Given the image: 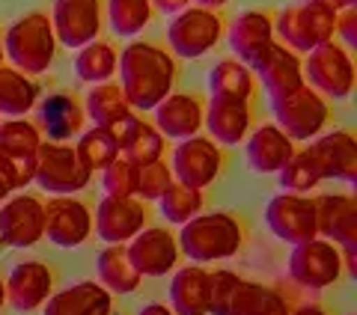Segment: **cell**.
Listing matches in <instances>:
<instances>
[{
    "mask_svg": "<svg viewBox=\"0 0 357 315\" xmlns=\"http://www.w3.org/2000/svg\"><path fill=\"white\" fill-rule=\"evenodd\" d=\"M119 89L131 110H155L173 93L176 60L152 42H131L119 54Z\"/></svg>",
    "mask_w": 357,
    "mask_h": 315,
    "instance_id": "obj_1",
    "label": "cell"
},
{
    "mask_svg": "<svg viewBox=\"0 0 357 315\" xmlns=\"http://www.w3.org/2000/svg\"><path fill=\"white\" fill-rule=\"evenodd\" d=\"M176 241H178V250L191 262L206 265V262L236 256L244 241V232H241V223L232 215L211 211V215H197L188 223H182V232H178Z\"/></svg>",
    "mask_w": 357,
    "mask_h": 315,
    "instance_id": "obj_2",
    "label": "cell"
},
{
    "mask_svg": "<svg viewBox=\"0 0 357 315\" xmlns=\"http://www.w3.org/2000/svg\"><path fill=\"white\" fill-rule=\"evenodd\" d=\"M3 54L13 63V69L30 77L48 72L57 57V36H54L48 13H27L13 21L3 36Z\"/></svg>",
    "mask_w": 357,
    "mask_h": 315,
    "instance_id": "obj_3",
    "label": "cell"
},
{
    "mask_svg": "<svg viewBox=\"0 0 357 315\" xmlns=\"http://www.w3.org/2000/svg\"><path fill=\"white\" fill-rule=\"evenodd\" d=\"M274 33L280 36V45L289 51L310 54L312 48L325 42H333L337 33V9L325 0H304V3H292L280 9L274 21Z\"/></svg>",
    "mask_w": 357,
    "mask_h": 315,
    "instance_id": "obj_4",
    "label": "cell"
},
{
    "mask_svg": "<svg viewBox=\"0 0 357 315\" xmlns=\"http://www.w3.org/2000/svg\"><path fill=\"white\" fill-rule=\"evenodd\" d=\"M274 110V125L280 128L289 140H312L321 128L328 125V101L325 95H319L312 86H298L292 93H283L271 98Z\"/></svg>",
    "mask_w": 357,
    "mask_h": 315,
    "instance_id": "obj_5",
    "label": "cell"
},
{
    "mask_svg": "<svg viewBox=\"0 0 357 315\" xmlns=\"http://www.w3.org/2000/svg\"><path fill=\"white\" fill-rule=\"evenodd\" d=\"M93 173L84 167V161L77 158L75 146L69 143H42L36 155V173L33 182L42 190H48L54 197H75L77 190H84L89 185Z\"/></svg>",
    "mask_w": 357,
    "mask_h": 315,
    "instance_id": "obj_6",
    "label": "cell"
},
{
    "mask_svg": "<svg viewBox=\"0 0 357 315\" xmlns=\"http://www.w3.org/2000/svg\"><path fill=\"white\" fill-rule=\"evenodd\" d=\"M220 36H223V18L215 9H203V6H185L167 24V45L182 60L203 57L220 42Z\"/></svg>",
    "mask_w": 357,
    "mask_h": 315,
    "instance_id": "obj_7",
    "label": "cell"
},
{
    "mask_svg": "<svg viewBox=\"0 0 357 315\" xmlns=\"http://www.w3.org/2000/svg\"><path fill=\"white\" fill-rule=\"evenodd\" d=\"M304 69V84L312 86L319 95L328 98H349L354 89V60L349 48L337 42H325L307 54L301 63Z\"/></svg>",
    "mask_w": 357,
    "mask_h": 315,
    "instance_id": "obj_8",
    "label": "cell"
},
{
    "mask_svg": "<svg viewBox=\"0 0 357 315\" xmlns=\"http://www.w3.org/2000/svg\"><path fill=\"white\" fill-rule=\"evenodd\" d=\"M316 229L319 238H328L340 247L342 265L349 274H357V202L349 194L316 197Z\"/></svg>",
    "mask_w": 357,
    "mask_h": 315,
    "instance_id": "obj_9",
    "label": "cell"
},
{
    "mask_svg": "<svg viewBox=\"0 0 357 315\" xmlns=\"http://www.w3.org/2000/svg\"><path fill=\"white\" fill-rule=\"evenodd\" d=\"M342 253L340 247L328 238H310L304 244H295L289 253V277L301 289L321 291L333 286L342 277Z\"/></svg>",
    "mask_w": 357,
    "mask_h": 315,
    "instance_id": "obj_10",
    "label": "cell"
},
{
    "mask_svg": "<svg viewBox=\"0 0 357 315\" xmlns=\"http://www.w3.org/2000/svg\"><path fill=\"white\" fill-rule=\"evenodd\" d=\"M265 223L274 238H280L292 247L304 244L310 238H319L316 202L304 194H286V190H280L277 197H271L265 206Z\"/></svg>",
    "mask_w": 357,
    "mask_h": 315,
    "instance_id": "obj_11",
    "label": "cell"
},
{
    "mask_svg": "<svg viewBox=\"0 0 357 315\" xmlns=\"http://www.w3.org/2000/svg\"><path fill=\"white\" fill-rule=\"evenodd\" d=\"M48 18L57 45L77 51L102 33V0H54Z\"/></svg>",
    "mask_w": 357,
    "mask_h": 315,
    "instance_id": "obj_12",
    "label": "cell"
},
{
    "mask_svg": "<svg viewBox=\"0 0 357 315\" xmlns=\"http://www.w3.org/2000/svg\"><path fill=\"white\" fill-rule=\"evenodd\" d=\"M45 238V202L33 194H15L0 202V244L33 247Z\"/></svg>",
    "mask_w": 357,
    "mask_h": 315,
    "instance_id": "obj_13",
    "label": "cell"
},
{
    "mask_svg": "<svg viewBox=\"0 0 357 315\" xmlns=\"http://www.w3.org/2000/svg\"><path fill=\"white\" fill-rule=\"evenodd\" d=\"M220 167H223L220 146L211 137L194 134V137H188V140H178V146L173 149L170 173H173L176 182L203 190L218 178Z\"/></svg>",
    "mask_w": 357,
    "mask_h": 315,
    "instance_id": "obj_14",
    "label": "cell"
},
{
    "mask_svg": "<svg viewBox=\"0 0 357 315\" xmlns=\"http://www.w3.org/2000/svg\"><path fill=\"white\" fill-rule=\"evenodd\" d=\"M126 250L140 277H167L170 271H176L178 256H182L176 235L161 226H143L126 244Z\"/></svg>",
    "mask_w": 357,
    "mask_h": 315,
    "instance_id": "obj_15",
    "label": "cell"
},
{
    "mask_svg": "<svg viewBox=\"0 0 357 315\" xmlns=\"http://www.w3.org/2000/svg\"><path fill=\"white\" fill-rule=\"evenodd\" d=\"M149 211L137 197H105L96 208V235L105 244H128L146 226Z\"/></svg>",
    "mask_w": 357,
    "mask_h": 315,
    "instance_id": "obj_16",
    "label": "cell"
},
{
    "mask_svg": "<svg viewBox=\"0 0 357 315\" xmlns=\"http://www.w3.org/2000/svg\"><path fill=\"white\" fill-rule=\"evenodd\" d=\"M93 232V215L77 197H54L45 206V235L51 244L72 250L81 247Z\"/></svg>",
    "mask_w": 357,
    "mask_h": 315,
    "instance_id": "obj_17",
    "label": "cell"
},
{
    "mask_svg": "<svg viewBox=\"0 0 357 315\" xmlns=\"http://www.w3.org/2000/svg\"><path fill=\"white\" fill-rule=\"evenodd\" d=\"M307 152L316 158L321 178H337V182L354 185L357 178V140L349 131H328L316 134L310 140Z\"/></svg>",
    "mask_w": 357,
    "mask_h": 315,
    "instance_id": "obj_18",
    "label": "cell"
},
{
    "mask_svg": "<svg viewBox=\"0 0 357 315\" xmlns=\"http://www.w3.org/2000/svg\"><path fill=\"white\" fill-rule=\"evenodd\" d=\"M54 295V274L42 262H18L6 277V303L15 312H33Z\"/></svg>",
    "mask_w": 357,
    "mask_h": 315,
    "instance_id": "obj_19",
    "label": "cell"
},
{
    "mask_svg": "<svg viewBox=\"0 0 357 315\" xmlns=\"http://www.w3.org/2000/svg\"><path fill=\"white\" fill-rule=\"evenodd\" d=\"M114 134V140L119 146V155L128 158L134 167L161 161L164 155V134L152 125V122L140 119L137 114H128L126 119H119L116 125L107 128Z\"/></svg>",
    "mask_w": 357,
    "mask_h": 315,
    "instance_id": "obj_20",
    "label": "cell"
},
{
    "mask_svg": "<svg viewBox=\"0 0 357 315\" xmlns=\"http://www.w3.org/2000/svg\"><path fill=\"white\" fill-rule=\"evenodd\" d=\"M253 69L259 75L268 98H277L283 93H292V89L304 86V69H301L298 54L289 51L286 45H280L277 39L259 54V60L253 63Z\"/></svg>",
    "mask_w": 357,
    "mask_h": 315,
    "instance_id": "obj_21",
    "label": "cell"
},
{
    "mask_svg": "<svg viewBox=\"0 0 357 315\" xmlns=\"http://www.w3.org/2000/svg\"><path fill=\"white\" fill-rule=\"evenodd\" d=\"M227 39L236 60L244 66H253L259 60V54L274 42V21L262 9H244V13L232 18Z\"/></svg>",
    "mask_w": 357,
    "mask_h": 315,
    "instance_id": "obj_22",
    "label": "cell"
},
{
    "mask_svg": "<svg viewBox=\"0 0 357 315\" xmlns=\"http://www.w3.org/2000/svg\"><path fill=\"white\" fill-rule=\"evenodd\" d=\"M203 114H206V107L197 95L170 93L158 107H155V128H158L164 137L188 140L203 128Z\"/></svg>",
    "mask_w": 357,
    "mask_h": 315,
    "instance_id": "obj_23",
    "label": "cell"
},
{
    "mask_svg": "<svg viewBox=\"0 0 357 315\" xmlns=\"http://www.w3.org/2000/svg\"><path fill=\"white\" fill-rule=\"evenodd\" d=\"M203 125L218 146H238L250 134V105L238 98H211Z\"/></svg>",
    "mask_w": 357,
    "mask_h": 315,
    "instance_id": "obj_24",
    "label": "cell"
},
{
    "mask_svg": "<svg viewBox=\"0 0 357 315\" xmlns=\"http://www.w3.org/2000/svg\"><path fill=\"white\" fill-rule=\"evenodd\" d=\"M110 291L98 283H75L45 300V315H110Z\"/></svg>",
    "mask_w": 357,
    "mask_h": 315,
    "instance_id": "obj_25",
    "label": "cell"
},
{
    "mask_svg": "<svg viewBox=\"0 0 357 315\" xmlns=\"http://www.w3.org/2000/svg\"><path fill=\"white\" fill-rule=\"evenodd\" d=\"M292 152L295 140H289L277 125H259L248 137V164L253 173H280Z\"/></svg>",
    "mask_w": 357,
    "mask_h": 315,
    "instance_id": "obj_26",
    "label": "cell"
},
{
    "mask_svg": "<svg viewBox=\"0 0 357 315\" xmlns=\"http://www.w3.org/2000/svg\"><path fill=\"white\" fill-rule=\"evenodd\" d=\"M173 315H208V271L203 265L178 268L170 279Z\"/></svg>",
    "mask_w": 357,
    "mask_h": 315,
    "instance_id": "obj_27",
    "label": "cell"
},
{
    "mask_svg": "<svg viewBox=\"0 0 357 315\" xmlns=\"http://www.w3.org/2000/svg\"><path fill=\"white\" fill-rule=\"evenodd\" d=\"M39 116H42L45 131H48V140L66 143L72 134H81L86 114H84V105L75 95H69V93H51L39 105Z\"/></svg>",
    "mask_w": 357,
    "mask_h": 315,
    "instance_id": "obj_28",
    "label": "cell"
},
{
    "mask_svg": "<svg viewBox=\"0 0 357 315\" xmlns=\"http://www.w3.org/2000/svg\"><path fill=\"white\" fill-rule=\"evenodd\" d=\"M96 274L98 286H105L110 295H131V291H137L143 279L128 259L126 244H107L96 259Z\"/></svg>",
    "mask_w": 357,
    "mask_h": 315,
    "instance_id": "obj_29",
    "label": "cell"
},
{
    "mask_svg": "<svg viewBox=\"0 0 357 315\" xmlns=\"http://www.w3.org/2000/svg\"><path fill=\"white\" fill-rule=\"evenodd\" d=\"M39 101V84L30 75L13 69V66H0V114L9 119L27 116Z\"/></svg>",
    "mask_w": 357,
    "mask_h": 315,
    "instance_id": "obj_30",
    "label": "cell"
},
{
    "mask_svg": "<svg viewBox=\"0 0 357 315\" xmlns=\"http://www.w3.org/2000/svg\"><path fill=\"white\" fill-rule=\"evenodd\" d=\"M84 114L93 119V125L110 128V125H116L119 119H126L128 114H134V110L126 101V95H122L119 84L105 81V84H93V86H89L86 101H84Z\"/></svg>",
    "mask_w": 357,
    "mask_h": 315,
    "instance_id": "obj_31",
    "label": "cell"
},
{
    "mask_svg": "<svg viewBox=\"0 0 357 315\" xmlns=\"http://www.w3.org/2000/svg\"><path fill=\"white\" fill-rule=\"evenodd\" d=\"M286 298L271 286L250 283V279H238V289L232 295L229 315H289Z\"/></svg>",
    "mask_w": 357,
    "mask_h": 315,
    "instance_id": "obj_32",
    "label": "cell"
},
{
    "mask_svg": "<svg viewBox=\"0 0 357 315\" xmlns=\"http://www.w3.org/2000/svg\"><path fill=\"white\" fill-rule=\"evenodd\" d=\"M208 93H211V98H238V101H250V95H253V75H250V66L238 63L236 57L220 60L215 69L208 72Z\"/></svg>",
    "mask_w": 357,
    "mask_h": 315,
    "instance_id": "obj_33",
    "label": "cell"
},
{
    "mask_svg": "<svg viewBox=\"0 0 357 315\" xmlns=\"http://www.w3.org/2000/svg\"><path fill=\"white\" fill-rule=\"evenodd\" d=\"M116 63H119V54L114 51L110 42H89L84 48H77V57H75V75L81 77L84 84H105L116 75Z\"/></svg>",
    "mask_w": 357,
    "mask_h": 315,
    "instance_id": "obj_34",
    "label": "cell"
},
{
    "mask_svg": "<svg viewBox=\"0 0 357 315\" xmlns=\"http://www.w3.org/2000/svg\"><path fill=\"white\" fill-rule=\"evenodd\" d=\"M203 206H206L203 190L188 187L182 182H176V178H173V185L167 187L164 194H161V199H158L161 217L167 223H176V226H182V223H188L191 217L203 215Z\"/></svg>",
    "mask_w": 357,
    "mask_h": 315,
    "instance_id": "obj_35",
    "label": "cell"
},
{
    "mask_svg": "<svg viewBox=\"0 0 357 315\" xmlns=\"http://www.w3.org/2000/svg\"><path fill=\"white\" fill-rule=\"evenodd\" d=\"M42 143H45L42 134L30 119L18 116V119L0 122V152L21 158V161H36Z\"/></svg>",
    "mask_w": 357,
    "mask_h": 315,
    "instance_id": "obj_36",
    "label": "cell"
},
{
    "mask_svg": "<svg viewBox=\"0 0 357 315\" xmlns=\"http://www.w3.org/2000/svg\"><path fill=\"white\" fill-rule=\"evenodd\" d=\"M107 21L119 39L140 36L152 21V0H107Z\"/></svg>",
    "mask_w": 357,
    "mask_h": 315,
    "instance_id": "obj_37",
    "label": "cell"
},
{
    "mask_svg": "<svg viewBox=\"0 0 357 315\" xmlns=\"http://www.w3.org/2000/svg\"><path fill=\"white\" fill-rule=\"evenodd\" d=\"M75 152H77V158L84 161V167L89 173H102L105 167L119 155V146H116L114 134H110L107 128L93 125L89 131H84L81 137H77Z\"/></svg>",
    "mask_w": 357,
    "mask_h": 315,
    "instance_id": "obj_38",
    "label": "cell"
},
{
    "mask_svg": "<svg viewBox=\"0 0 357 315\" xmlns=\"http://www.w3.org/2000/svg\"><path fill=\"white\" fill-rule=\"evenodd\" d=\"M277 176H280V187L286 190V194H310L316 185L325 182L316 158H312L307 149H301V152L295 149L292 158L283 164V170Z\"/></svg>",
    "mask_w": 357,
    "mask_h": 315,
    "instance_id": "obj_39",
    "label": "cell"
},
{
    "mask_svg": "<svg viewBox=\"0 0 357 315\" xmlns=\"http://www.w3.org/2000/svg\"><path fill=\"white\" fill-rule=\"evenodd\" d=\"M102 187L105 197H137V167L116 155L102 170Z\"/></svg>",
    "mask_w": 357,
    "mask_h": 315,
    "instance_id": "obj_40",
    "label": "cell"
},
{
    "mask_svg": "<svg viewBox=\"0 0 357 315\" xmlns=\"http://www.w3.org/2000/svg\"><path fill=\"white\" fill-rule=\"evenodd\" d=\"M170 185H173V173L164 161H152V164L137 167V199L158 202Z\"/></svg>",
    "mask_w": 357,
    "mask_h": 315,
    "instance_id": "obj_41",
    "label": "cell"
},
{
    "mask_svg": "<svg viewBox=\"0 0 357 315\" xmlns=\"http://www.w3.org/2000/svg\"><path fill=\"white\" fill-rule=\"evenodd\" d=\"M238 274L236 271H215L208 274V315H229L232 295L238 289Z\"/></svg>",
    "mask_w": 357,
    "mask_h": 315,
    "instance_id": "obj_42",
    "label": "cell"
},
{
    "mask_svg": "<svg viewBox=\"0 0 357 315\" xmlns=\"http://www.w3.org/2000/svg\"><path fill=\"white\" fill-rule=\"evenodd\" d=\"M337 33H342V39L349 48L357 45V9L354 6L337 9Z\"/></svg>",
    "mask_w": 357,
    "mask_h": 315,
    "instance_id": "obj_43",
    "label": "cell"
},
{
    "mask_svg": "<svg viewBox=\"0 0 357 315\" xmlns=\"http://www.w3.org/2000/svg\"><path fill=\"white\" fill-rule=\"evenodd\" d=\"M185 6H191V0H152V9H161L164 15H178Z\"/></svg>",
    "mask_w": 357,
    "mask_h": 315,
    "instance_id": "obj_44",
    "label": "cell"
},
{
    "mask_svg": "<svg viewBox=\"0 0 357 315\" xmlns=\"http://www.w3.org/2000/svg\"><path fill=\"white\" fill-rule=\"evenodd\" d=\"M137 315H173V309L170 307H164V303H146Z\"/></svg>",
    "mask_w": 357,
    "mask_h": 315,
    "instance_id": "obj_45",
    "label": "cell"
},
{
    "mask_svg": "<svg viewBox=\"0 0 357 315\" xmlns=\"http://www.w3.org/2000/svg\"><path fill=\"white\" fill-rule=\"evenodd\" d=\"M289 315H328V309L316 307V303H304V307H298L295 312H289Z\"/></svg>",
    "mask_w": 357,
    "mask_h": 315,
    "instance_id": "obj_46",
    "label": "cell"
},
{
    "mask_svg": "<svg viewBox=\"0 0 357 315\" xmlns=\"http://www.w3.org/2000/svg\"><path fill=\"white\" fill-rule=\"evenodd\" d=\"M194 3L203 6V9H215V13H218V9H220L223 3H229V0H194Z\"/></svg>",
    "mask_w": 357,
    "mask_h": 315,
    "instance_id": "obj_47",
    "label": "cell"
},
{
    "mask_svg": "<svg viewBox=\"0 0 357 315\" xmlns=\"http://www.w3.org/2000/svg\"><path fill=\"white\" fill-rule=\"evenodd\" d=\"M325 3H331L333 9H345V6H354L357 0H325Z\"/></svg>",
    "mask_w": 357,
    "mask_h": 315,
    "instance_id": "obj_48",
    "label": "cell"
},
{
    "mask_svg": "<svg viewBox=\"0 0 357 315\" xmlns=\"http://www.w3.org/2000/svg\"><path fill=\"white\" fill-rule=\"evenodd\" d=\"M9 194H13V187H9V185L3 182V178H0V202H3V199H6Z\"/></svg>",
    "mask_w": 357,
    "mask_h": 315,
    "instance_id": "obj_49",
    "label": "cell"
},
{
    "mask_svg": "<svg viewBox=\"0 0 357 315\" xmlns=\"http://www.w3.org/2000/svg\"><path fill=\"white\" fill-rule=\"evenodd\" d=\"M6 307V279H0V309Z\"/></svg>",
    "mask_w": 357,
    "mask_h": 315,
    "instance_id": "obj_50",
    "label": "cell"
},
{
    "mask_svg": "<svg viewBox=\"0 0 357 315\" xmlns=\"http://www.w3.org/2000/svg\"><path fill=\"white\" fill-rule=\"evenodd\" d=\"M3 60H6V54H3V39H0V66H3Z\"/></svg>",
    "mask_w": 357,
    "mask_h": 315,
    "instance_id": "obj_51",
    "label": "cell"
}]
</instances>
